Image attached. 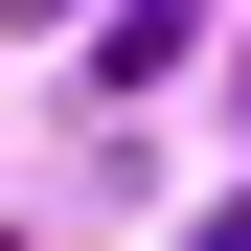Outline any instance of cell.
Wrapping results in <instances>:
<instances>
[{
    "mask_svg": "<svg viewBox=\"0 0 251 251\" xmlns=\"http://www.w3.org/2000/svg\"><path fill=\"white\" fill-rule=\"evenodd\" d=\"M183 251H251V205H205V228H183Z\"/></svg>",
    "mask_w": 251,
    "mask_h": 251,
    "instance_id": "1",
    "label": "cell"
},
{
    "mask_svg": "<svg viewBox=\"0 0 251 251\" xmlns=\"http://www.w3.org/2000/svg\"><path fill=\"white\" fill-rule=\"evenodd\" d=\"M0 23H69V0H0Z\"/></svg>",
    "mask_w": 251,
    "mask_h": 251,
    "instance_id": "2",
    "label": "cell"
}]
</instances>
